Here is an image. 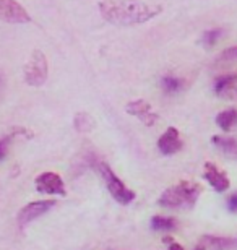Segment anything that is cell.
<instances>
[{
	"instance_id": "18",
	"label": "cell",
	"mask_w": 237,
	"mask_h": 250,
	"mask_svg": "<svg viewBox=\"0 0 237 250\" xmlns=\"http://www.w3.org/2000/svg\"><path fill=\"white\" fill-rule=\"evenodd\" d=\"M221 34H223L221 29H211V31H206L203 34V38H201V42H203V46H206V47H213L215 44L219 41Z\"/></svg>"
},
{
	"instance_id": "3",
	"label": "cell",
	"mask_w": 237,
	"mask_h": 250,
	"mask_svg": "<svg viewBox=\"0 0 237 250\" xmlns=\"http://www.w3.org/2000/svg\"><path fill=\"white\" fill-rule=\"evenodd\" d=\"M98 171L101 174V177L104 179L106 186H108V190L110 192V195L115 198V202H119L120 205H129L135 200V193L130 188L125 187V184L120 181V179L115 176L106 163H99L98 164Z\"/></svg>"
},
{
	"instance_id": "1",
	"label": "cell",
	"mask_w": 237,
	"mask_h": 250,
	"mask_svg": "<svg viewBox=\"0 0 237 250\" xmlns=\"http://www.w3.org/2000/svg\"><path fill=\"white\" fill-rule=\"evenodd\" d=\"M99 12L106 21L119 26H133L158 17L163 8L143 0H104L99 3Z\"/></svg>"
},
{
	"instance_id": "2",
	"label": "cell",
	"mask_w": 237,
	"mask_h": 250,
	"mask_svg": "<svg viewBox=\"0 0 237 250\" xmlns=\"http://www.w3.org/2000/svg\"><path fill=\"white\" fill-rule=\"evenodd\" d=\"M200 186L195 182L182 181L177 186L168 188L159 197V205L166 208H185L192 207L200 195Z\"/></svg>"
},
{
	"instance_id": "11",
	"label": "cell",
	"mask_w": 237,
	"mask_h": 250,
	"mask_svg": "<svg viewBox=\"0 0 237 250\" xmlns=\"http://www.w3.org/2000/svg\"><path fill=\"white\" fill-rule=\"evenodd\" d=\"M205 179L210 182V186L213 187L216 192H224V190L229 188V179L228 176L219 171L218 167L215 166L213 163H206L205 164Z\"/></svg>"
},
{
	"instance_id": "4",
	"label": "cell",
	"mask_w": 237,
	"mask_h": 250,
	"mask_svg": "<svg viewBox=\"0 0 237 250\" xmlns=\"http://www.w3.org/2000/svg\"><path fill=\"white\" fill-rule=\"evenodd\" d=\"M47 72H49L47 59L43 54V51L36 49V51L31 54L29 62L24 65V80H26V83L29 86L39 88L46 83Z\"/></svg>"
},
{
	"instance_id": "21",
	"label": "cell",
	"mask_w": 237,
	"mask_h": 250,
	"mask_svg": "<svg viewBox=\"0 0 237 250\" xmlns=\"http://www.w3.org/2000/svg\"><path fill=\"white\" fill-rule=\"evenodd\" d=\"M228 208L231 211H237V193L231 195L229 200H228Z\"/></svg>"
},
{
	"instance_id": "22",
	"label": "cell",
	"mask_w": 237,
	"mask_h": 250,
	"mask_svg": "<svg viewBox=\"0 0 237 250\" xmlns=\"http://www.w3.org/2000/svg\"><path fill=\"white\" fill-rule=\"evenodd\" d=\"M3 89H5V78H3V75L0 73V98H2Z\"/></svg>"
},
{
	"instance_id": "20",
	"label": "cell",
	"mask_w": 237,
	"mask_h": 250,
	"mask_svg": "<svg viewBox=\"0 0 237 250\" xmlns=\"http://www.w3.org/2000/svg\"><path fill=\"white\" fill-rule=\"evenodd\" d=\"M17 133H12V135H7V137H3V138H0V161L2 159H5V156L8 154V148H10V143H12V140L13 137Z\"/></svg>"
},
{
	"instance_id": "17",
	"label": "cell",
	"mask_w": 237,
	"mask_h": 250,
	"mask_svg": "<svg viewBox=\"0 0 237 250\" xmlns=\"http://www.w3.org/2000/svg\"><path fill=\"white\" fill-rule=\"evenodd\" d=\"M182 80L177 78V77H164L161 80V86H163L164 93L168 94H174L180 91V88H182Z\"/></svg>"
},
{
	"instance_id": "19",
	"label": "cell",
	"mask_w": 237,
	"mask_h": 250,
	"mask_svg": "<svg viewBox=\"0 0 237 250\" xmlns=\"http://www.w3.org/2000/svg\"><path fill=\"white\" fill-rule=\"evenodd\" d=\"M237 61V46L228 47L226 51H223L216 59L218 63H228V62H236Z\"/></svg>"
},
{
	"instance_id": "16",
	"label": "cell",
	"mask_w": 237,
	"mask_h": 250,
	"mask_svg": "<svg viewBox=\"0 0 237 250\" xmlns=\"http://www.w3.org/2000/svg\"><path fill=\"white\" fill-rule=\"evenodd\" d=\"M151 228L154 231H172L175 228L174 218H164V216H154L151 219Z\"/></svg>"
},
{
	"instance_id": "23",
	"label": "cell",
	"mask_w": 237,
	"mask_h": 250,
	"mask_svg": "<svg viewBox=\"0 0 237 250\" xmlns=\"http://www.w3.org/2000/svg\"><path fill=\"white\" fill-rule=\"evenodd\" d=\"M169 250H184V247H180L179 246V244H171V246H169Z\"/></svg>"
},
{
	"instance_id": "7",
	"label": "cell",
	"mask_w": 237,
	"mask_h": 250,
	"mask_svg": "<svg viewBox=\"0 0 237 250\" xmlns=\"http://www.w3.org/2000/svg\"><path fill=\"white\" fill-rule=\"evenodd\" d=\"M36 188L41 193H50V195H65L64 181L60 179L59 174L55 172H43L36 179Z\"/></svg>"
},
{
	"instance_id": "8",
	"label": "cell",
	"mask_w": 237,
	"mask_h": 250,
	"mask_svg": "<svg viewBox=\"0 0 237 250\" xmlns=\"http://www.w3.org/2000/svg\"><path fill=\"white\" fill-rule=\"evenodd\" d=\"M127 112L132 114V116H135L137 119H140L145 125H148V127H151V125H154L156 122H158V114L153 112V109H151V106L146 101H143V99H135V101H132L127 106Z\"/></svg>"
},
{
	"instance_id": "13",
	"label": "cell",
	"mask_w": 237,
	"mask_h": 250,
	"mask_svg": "<svg viewBox=\"0 0 237 250\" xmlns=\"http://www.w3.org/2000/svg\"><path fill=\"white\" fill-rule=\"evenodd\" d=\"M216 124H218V127H221L224 130V132H229V130H233L237 124V109H226V111L219 112L218 117H216Z\"/></svg>"
},
{
	"instance_id": "10",
	"label": "cell",
	"mask_w": 237,
	"mask_h": 250,
	"mask_svg": "<svg viewBox=\"0 0 237 250\" xmlns=\"http://www.w3.org/2000/svg\"><path fill=\"white\" fill-rule=\"evenodd\" d=\"M215 93L223 99H237V72L216 80Z\"/></svg>"
},
{
	"instance_id": "12",
	"label": "cell",
	"mask_w": 237,
	"mask_h": 250,
	"mask_svg": "<svg viewBox=\"0 0 237 250\" xmlns=\"http://www.w3.org/2000/svg\"><path fill=\"white\" fill-rule=\"evenodd\" d=\"M237 247V239H223V237H210L206 236L200 241L195 250H229Z\"/></svg>"
},
{
	"instance_id": "14",
	"label": "cell",
	"mask_w": 237,
	"mask_h": 250,
	"mask_svg": "<svg viewBox=\"0 0 237 250\" xmlns=\"http://www.w3.org/2000/svg\"><path fill=\"white\" fill-rule=\"evenodd\" d=\"M75 128L78 130V132L82 133H86V132H91V130L94 128V119L89 116V114L86 112H78L77 116H75Z\"/></svg>"
},
{
	"instance_id": "15",
	"label": "cell",
	"mask_w": 237,
	"mask_h": 250,
	"mask_svg": "<svg viewBox=\"0 0 237 250\" xmlns=\"http://www.w3.org/2000/svg\"><path fill=\"white\" fill-rule=\"evenodd\" d=\"M213 143L226 154H237V142H236L234 138L213 137Z\"/></svg>"
},
{
	"instance_id": "9",
	"label": "cell",
	"mask_w": 237,
	"mask_h": 250,
	"mask_svg": "<svg viewBox=\"0 0 237 250\" xmlns=\"http://www.w3.org/2000/svg\"><path fill=\"white\" fill-rule=\"evenodd\" d=\"M158 148L163 154H175L180 151L182 148V140H180V133L175 127H169L166 132L161 135V138L158 140Z\"/></svg>"
},
{
	"instance_id": "5",
	"label": "cell",
	"mask_w": 237,
	"mask_h": 250,
	"mask_svg": "<svg viewBox=\"0 0 237 250\" xmlns=\"http://www.w3.org/2000/svg\"><path fill=\"white\" fill-rule=\"evenodd\" d=\"M0 21L5 23H31V17L15 0H0Z\"/></svg>"
},
{
	"instance_id": "6",
	"label": "cell",
	"mask_w": 237,
	"mask_h": 250,
	"mask_svg": "<svg viewBox=\"0 0 237 250\" xmlns=\"http://www.w3.org/2000/svg\"><path fill=\"white\" fill-rule=\"evenodd\" d=\"M55 205V202H52V200H41V202H33L26 205L24 208L20 209L18 213V223L20 226H26L28 223L34 221L36 218L43 216L44 213H47L50 208H52Z\"/></svg>"
}]
</instances>
